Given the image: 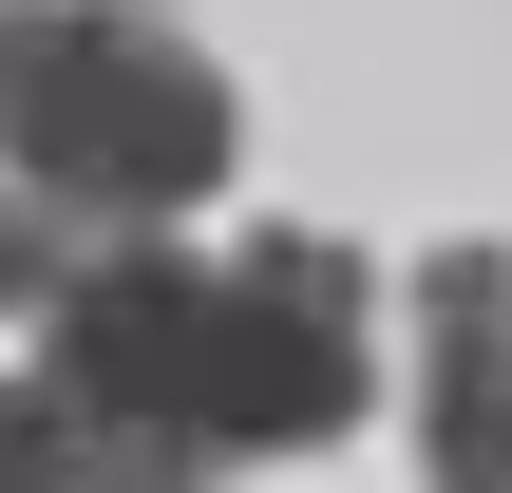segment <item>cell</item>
I'll return each instance as SVG.
<instances>
[{"instance_id":"cell-1","label":"cell","mask_w":512,"mask_h":493,"mask_svg":"<svg viewBox=\"0 0 512 493\" xmlns=\"http://www.w3.org/2000/svg\"><path fill=\"white\" fill-rule=\"evenodd\" d=\"M38 323V399L76 418L95 475H228V456H304L361 418V247L266 228V247H152L114 228Z\"/></svg>"},{"instance_id":"cell-2","label":"cell","mask_w":512,"mask_h":493,"mask_svg":"<svg viewBox=\"0 0 512 493\" xmlns=\"http://www.w3.org/2000/svg\"><path fill=\"white\" fill-rule=\"evenodd\" d=\"M247 152V95L152 0H0V171L76 228H190Z\"/></svg>"},{"instance_id":"cell-3","label":"cell","mask_w":512,"mask_h":493,"mask_svg":"<svg viewBox=\"0 0 512 493\" xmlns=\"http://www.w3.org/2000/svg\"><path fill=\"white\" fill-rule=\"evenodd\" d=\"M418 418H437L456 475H494V247L437 266V399H418Z\"/></svg>"},{"instance_id":"cell-4","label":"cell","mask_w":512,"mask_h":493,"mask_svg":"<svg viewBox=\"0 0 512 493\" xmlns=\"http://www.w3.org/2000/svg\"><path fill=\"white\" fill-rule=\"evenodd\" d=\"M95 247H114V228H76L57 190H19V171H0V304H57Z\"/></svg>"}]
</instances>
